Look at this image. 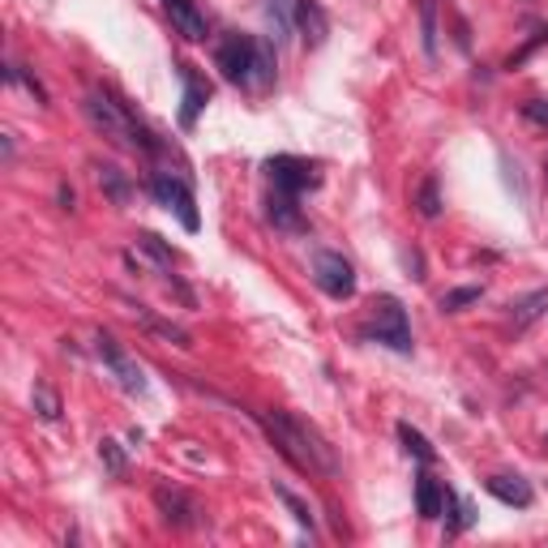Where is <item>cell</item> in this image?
I'll return each mask as SVG.
<instances>
[{
	"label": "cell",
	"mask_w": 548,
	"mask_h": 548,
	"mask_svg": "<svg viewBox=\"0 0 548 548\" xmlns=\"http://www.w3.org/2000/svg\"><path fill=\"white\" fill-rule=\"evenodd\" d=\"M262 429L266 437L279 446V454L292 467L309 471V476H339V459H334L330 441L313 429V424H304L296 416H287V411H266L262 416Z\"/></svg>",
	"instance_id": "6da1fadb"
},
{
	"label": "cell",
	"mask_w": 548,
	"mask_h": 548,
	"mask_svg": "<svg viewBox=\"0 0 548 548\" xmlns=\"http://www.w3.org/2000/svg\"><path fill=\"white\" fill-rule=\"evenodd\" d=\"M215 65L227 82L245 90H266L274 82V48L249 35H223L215 48Z\"/></svg>",
	"instance_id": "7a4b0ae2"
},
{
	"label": "cell",
	"mask_w": 548,
	"mask_h": 548,
	"mask_svg": "<svg viewBox=\"0 0 548 548\" xmlns=\"http://www.w3.org/2000/svg\"><path fill=\"white\" fill-rule=\"evenodd\" d=\"M82 112H86L90 125H95L103 137H108V142L129 146V150H155L150 133L137 129V120H133L125 108H120L112 95H103V90H90V95L82 99Z\"/></svg>",
	"instance_id": "3957f363"
},
{
	"label": "cell",
	"mask_w": 548,
	"mask_h": 548,
	"mask_svg": "<svg viewBox=\"0 0 548 548\" xmlns=\"http://www.w3.org/2000/svg\"><path fill=\"white\" fill-rule=\"evenodd\" d=\"M364 339H377V343H386L394 347V352H411V326H407V309L394 296H377L369 304V322H364Z\"/></svg>",
	"instance_id": "277c9868"
},
{
	"label": "cell",
	"mask_w": 548,
	"mask_h": 548,
	"mask_svg": "<svg viewBox=\"0 0 548 548\" xmlns=\"http://www.w3.org/2000/svg\"><path fill=\"white\" fill-rule=\"evenodd\" d=\"M313 279L330 300H352L356 296V270L343 253H334V249L313 253Z\"/></svg>",
	"instance_id": "5b68a950"
},
{
	"label": "cell",
	"mask_w": 548,
	"mask_h": 548,
	"mask_svg": "<svg viewBox=\"0 0 548 548\" xmlns=\"http://www.w3.org/2000/svg\"><path fill=\"white\" fill-rule=\"evenodd\" d=\"M150 193H155V202L163 210H172V215L185 223V232H197V227H202V219H197V202H193V193H189V185L180 176L155 172V176H150Z\"/></svg>",
	"instance_id": "8992f818"
},
{
	"label": "cell",
	"mask_w": 548,
	"mask_h": 548,
	"mask_svg": "<svg viewBox=\"0 0 548 548\" xmlns=\"http://www.w3.org/2000/svg\"><path fill=\"white\" fill-rule=\"evenodd\" d=\"M266 172H270V185L279 193H292L300 197L304 189H317L322 185V176H317V167L309 159H296V155H274L266 159Z\"/></svg>",
	"instance_id": "52a82bcc"
},
{
	"label": "cell",
	"mask_w": 548,
	"mask_h": 548,
	"mask_svg": "<svg viewBox=\"0 0 548 548\" xmlns=\"http://www.w3.org/2000/svg\"><path fill=\"white\" fill-rule=\"evenodd\" d=\"M155 506L159 514L172 527L180 531H193V527H202V506H197V497H189L185 489H172V484H159L155 489Z\"/></svg>",
	"instance_id": "ba28073f"
},
{
	"label": "cell",
	"mask_w": 548,
	"mask_h": 548,
	"mask_svg": "<svg viewBox=\"0 0 548 548\" xmlns=\"http://www.w3.org/2000/svg\"><path fill=\"white\" fill-rule=\"evenodd\" d=\"M95 352H99V360L108 364V369L116 373V382L125 386L129 394H146V377H142V369H137V364L120 352V343L112 339L108 330H99V339H95Z\"/></svg>",
	"instance_id": "9c48e42d"
},
{
	"label": "cell",
	"mask_w": 548,
	"mask_h": 548,
	"mask_svg": "<svg viewBox=\"0 0 548 548\" xmlns=\"http://www.w3.org/2000/svg\"><path fill=\"white\" fill-rule=\"evenodd\" d=\"M167 5V18H172V30L180 39H189V43H202L210 35V26H206V13L193 5V0H163Z\"/></svg>",
	"instance_id": "30bf717a"
},
{
	"label": "cell",
	"mask_w": 548,
	"mask_h": 548,
	"mask_svg": "<svg viewBox=\"0 0 548 548\" xmlns=\"http://www.w3.org/2000/svg\"><path fill=\"white\" fill-rule=\"evenodd\" d=\"M180 86H185V108H180V125L193 129L197 116H202V108H206V99H210V86H206V78H202V73H197L193 65H180Z\"/></svg>",
	"instance_id": "8fae6325"
},
{
	"label": "cell",
	"mask_w": 548,
	"mask_h": 548,
	"mask_svg": "<svg viewBox=\"0 0 548 548\" xmlns=\"http://www.w3.org/2000/svg\"><path fill=\"white\" fill-rule=\"evenodd\" d=\"M266 219L279 227V232H304V215H300V206H296L292 193H279V189H274L270 202H266Z\"/></svg>",
	"instance_id": "7c38bea8"
},
{
	"label": "cell",
	"mask_w": 548,
	"mask_h": 548,
	"mask_svg": "<svg viewBox=\"0 0 548 548\" xmlns=\"http://www.w3.org/2000/svg\"><path fill=\"white\" fill-rule=\"evenodd\" d=\"M129 317H133V322H142L150 334H159V339H167L172 347H193L189 330H180V326H172V322H163V317H155V313L146 309V304H129Z\"/></svg>",
	"instance_id": "4fadbf2b"
},
{
	"label": "cell",
	"mask_w": 548,
	"mask_h": 548,
	"mask_svg": "<svg viewBox=\"0 0 548 548\" xmlns=\"http://www.w3.org/2000/svg\"><path fill=\"white\" fill-rule=\"evenodd\" d=\"M489 493H493L497 501H506V506H514V510H527L531 497H536L523 476H493V480H489Z\"/></svg>",
	"instance_id": "5bb4252c"
},
{
	"label": "cell",
	"mask_w": 548,
	"mask_h": 548,
	"mask_svg": "<svg viewBox=\"0 0 548 548\" xmlns=\"http://www.w3.org/2000/svg\"><path fill=\"white\" fill-rule=\"evenodd\" d=\"M296 30L313 43V48L326 39V13H322L317 0H300V5H296Z\"/></svg>",
	"instance_id": "9a60e30c"
},
{
	"label": "cell",
	"mask_w": 548,
	"mask_h": 548,
	"mask_svg": "<svg viewBox=\"0 0 548 548\" xmlns=\"http://www.w3.org/2000/svg\"><path fill=\"white\" fill-rule=\"evenodd\" d=\"M544 313H548V287H540V292H531V296H523V300L510 304V322H514V330H527L531 322H540Z\"/></svg>",
	"instance_id": "2e32d148"
},
{
	"label": "cell",
	"mask_w": 548,
	"mask_h": 548,
	"mask_svg": "<svg viewBox=\"0 0 548 548\" xmlns=\"http://www.w3.org/2000/svg\"><path fill=\"white\" fill-rule=\"evenodd\" d=\"M416 506H420V519H441V510H446V489H441L433 476H420L416 480Z\"/></svg>",
	"instance_id": "e0dca14e"
},
{
	"label": "cell",
	"mask_w": 548,
	"mask_h": 548,
	"mask_svg": "<svg viewBox=\"0 0 548 548\" xmlns=\"http://www.w3.org/2000/svg\"><path fill=\"white\" fill-rule=\"evenodd\" d=\"M296 5L300 0H266V18L274 26V39L296 35Z\"/></svg>",
	"instance_id": "ac0fdd59"
},
{
	"label": "cell",
	"mask_w": 548,
	"mask_h": 548,
	"mask_svg": "<svg viewBox=\"0 0 548 548\" xmlns=\"http://www.w3.org/2000/svg\"><path fill=\"white\" fill-rule=\"evenodd\" d=\"M30 403H35V416L39 420H60V394L48 386V382H35V394H30Z\"/></svg>",
	"instance_id": "d6986e66"
},
{
	"label": "cell",
	"mask_w": 548,
	"mask_h": 548,
	"mask_svg": "<svg viewBox=\"0 0 548 548\" xmlns=\"http://www.w3.org/2000/svg\"><path fill=\"white\" fill-rule=\"evenodd\" d=\"M399 441H403V450H407V454H416L420 463H433V446H429V441H424V433H420V429H411L407 420L399 424Z\"/></svg>",
	"instance_id": "ffe728a7"
},
{
	"label": "cell",
	"mask_w": 548,
	"mask_h": 548,
	"mask_svg": "<svg viewBox=\"0 0 548 548\" xmlns=\"http://www.w3.org/2000/svg\"><path fill=\"white\" fill-rule=\"evenodd\" d=\"M99 185L112 193V202H116V206H125V202H129V185H125V176H120V167H99Z\"/></svg>",
	"instance_id": "44dd1931"
},
{
	"label": "cell",
	"mask_w": 548,
	"mask_h": 548,
	"mask_svg": "<svg viewBox=\"0 0 548 548\" xmlns=\"http://www.w3.org/2000/svg\"><path fill=\"white\" fill-rule=\"evenodd\" d=\"M416 206H420V215H424V219H437V215H441V193H437V180H433V176L420 185Z\"/></svg>",
	"instance_id": "7402d4cb"
},
{
	"label": "cell",
	"mask_w": 548,
	"mask_h": 548,
	"mask_svg": "<svg viewBox=\"0 0 548 548\" xmlns=\"http://www.w3.org/2000/svg\"><path fill=\"white\" fill-rule=\"evenodd\" d=\"M99 459L108 463V471H112V476H125V454H120V441L103 437V441H99Z\"/></svg>",
	"instance_id": "603a6c76"
},
{
	"label": "cell",
	"mask_w": 548,
	"mask_h": 548,
	"mask_svg": "<svg viewBox=\"0 0 548 548\" xmlns=\"http://www.w3.org/2000/svg\"><path fill=\"white\" fill-rule=\"evenodd\" d=\"M480 296H484V287H459V292L441 296V309H446V313H459L463 304H476Z\"/></svg>",
	"instance_id": "cb8c5ba5"
},
{
	"label": "cell",
	"mask_w": 548,
	"mask_h": 548,
	"mask_svg": "<svg viewBox=\"0 0 548 548\" xmlns=\"http://www.w3.org/2000/svg\"><path fill=\"white\" fill-rule=\"evenodd\" d=\"M274 493H279L283 506L296 514V523H300V527H313V514H309V506H304V501H300L296 493H287V489H274Z\"/></svg>",
	"instance_id": "d4e9b609"
},
{
	"label": "cell",
	"mask_w": 548,
	"mask_h": 548,
	"mask_svg": "<svg viewBox=\"0 0 548 548\" xmlns=\"http://www.w3.org/2000/svg\"><path fill=\"white\" fill-rule=\"evenodd\" d=\"M142 249L150 253V257H155V262H159V270H172V249H163V240L159 236H142Z\"/></svg>",
	"instance_id": "484cf974"
},
{
	"label": "cell",
	"mask_w": 548,
	"mask_h": 548,
	"mask_svg": "<svg viewBox=\"0 0 548 548\" xmlns=\"http://www.w3.org/2000/svg\"><path fill=\"white\" fill-rule=\"evenodd\" d=\"M527 120H536V125H548V99H531L527 108H523Z\"/></svg>",
	"instance_id": "4316f807"
},
{
	"label": "cell",
	"mask_w": 548,
	"mask_h": 548,
	"mask_svg": "<svg viewBox=\"0 0 548 548\" xmlns=\"http://www.w3.org/2000/svg\"><path fill=\"white\" fill-rule=\"evenodd\" d=\"M544 172H548V159H544Z\"/></svg>",
	"instance_id": "83f0119b"
},
{
	"label": "cell",
	"mask_w": 548,
	"mask_h": 548,
	"mask_svg": "<svg viewBox=\"0 0 548 548\" xmlns=\"http://www.w3.org/2000/svg\"><path fill=\"white\" fill-rule=\"evenodd\" d=\"M544 446H548V437H544Z\"/></svg>",
	"instance_id": "f1b7e54d"
}]
</instances>
